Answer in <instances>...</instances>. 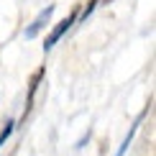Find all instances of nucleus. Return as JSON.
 <instances>
[{
  "label": "nucleus",
  "mask_w": 156,
  "mask_h": 156,
  "mask_svg": "<svg viewBox=\"0 0 156 156\" xmlns=\"http://www.w3.org/2000/svg\"><path fill=\"white\" fill-rule=\"evenodd\" d=\"M95 5H97V0H90V3H87V8H84V10H82V18H87V16H90V13H92V10H95Z\"/></svg>",
  "instance_id": "39448f33"
},
{
  "label": "nucleus",
  "mask_w": 156,
  "mask_h": 156,
  "mask_svg": "<svg viewBox=\"0 0 156 156\" xmlns=\"http://www.w3.org/2000/svg\"><path fill=\"white\" fill-rule=\"evenodd\" d=\"M105 3H113V0H105Z\"/></svg>",
  "instance_id": "423d86ee"
},
{
  "label": "nucleus",
  "mask_w": 156,
  "mask_h": 156,
  "mask_svg": "<svg viewBox=\"0 0 156 156\" xmlns=\"http://www.w3.org/2000/svg\"><path fill=\"white\" fill-rule=\"evenodd\" d=\"M44 74H46V69L44 67H38L34 74H31V82H28V100H26V113L31 110V105H34V97H36V90H38V84H41L44 80Z\"/></svg>",
  "instance_id": "7ed1b4c3"
},
{
  "label": "nucleus",
  "mask_w": 156,
  "mask_h": 156,
  "mask_svg": "<svg viewBox=\"0 0 156 156\" xmlns=\"http://www.w3.org/2000/svg\"><path fill=\"white\" fill-rule=\"evenodd\" d=\"M10 133H13V120H8V123H5V128H3V131H0V146L5 144V138H8Z\"/></svg>",
  "instance_id": "20e7f679"
},
{
  "label": "nucleus",
  "mask_w": 156,
  "mask_h": 156,
  "mask_svg": "<svg viewBox=\"0 0 156 156\" xmlns=\"http://www.w3.org/2000/svg\"><path fill=\"white\" fill-rule=\"evenodd\" d=\"M77 16H80V5H74V8L72 10H69V16L67 18H64V21H59V23H56L54 26V28H51V34L46 36V41H44V51H49L51 46H54V44L56 41H59V38L64 36V34H67V31L69 28H72V23L77 21Z\"/></svg>",
  "instance_id": "f257e3e1"
},
{
  "label": "nucleus",
  "mask_w": 156,
  "mask_h": 156,
  "mask_svg": "<svg viewBox=\"0 0 156 156\" xmlns=\"http://www.w3.org/2000/svg\"><path fill=\"white\" fill-rule=\"evenodd\" d=\"M51 13H54V3L51 5H46V8H44L41 13H38V16L34 18V23L28 26V28H26V38H34V36H38V31L44 28V26H46L49 21H51Z\"/></svg>",
  "instance_id": "f03ea898"
}]
</instances>
